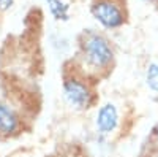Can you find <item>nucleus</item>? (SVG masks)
Returning <instances> with one entry per match:
<instances>
[{"mask_svg":"<svg viewBox=\"0 0 158 157\" xmlns=\"http://www.w3.org/2000/svg\"><path fill=\"white\" fill-rule=\"evenodd\" d=\"M142 2H147V3H152V2H156V0H142Z\"/></svg>","mask_w":158,"mask_h":157,"instance_id":"9d476101","label":"nucleus"},{"mask_svg":"<svg viewBox=\"0 0 158 157\" xmlns=\"http://www.w3.org/2000/svg\"><path fill=\"white\" fill-rule=\"evenodd\" d=\"M146 84L153 94L158 95V63L152 62L147 65L146 70Z\"/></svg>","mask_w":158,"mask_h":157,"instance_id":"0eeeda50","label":"nucleus"},{"mask_svg":"<svg viewBox=\"0 0 158 157\" xmlns=\"http://www.w3.org/2000/svg\"><path fill=\"white\" fill-rule=\"evenodd\" d=\"M118 121H120V116H118V110L115 105L111 102L103 103L97 113V117H95V125H97L98 133L111 135L118 127Z\"/></svg>","mask_w":158,"mask_h":157,"instance_id":"39448f33","label":"nucleus"},{"mask_svg":"<svg viewBox=\"0 0 158 157\" xmlns=\"http://www.w3.org/2000/svg\"><path fill=\"white\" fill-rule=\"evenodd\" d=\"M90 15L108 30L120 29L128 18L123 0H92Z\"/></svg>","mask_w":158,"mask_h":157,"instance_id":"7ed1b4c3","label":"nucleus"},{"mask_svg":"<svg viewBox=\"0 0 158 157\" xmlns=\"http://www.w3.org/2000/svg\"><path fill=\"white\" fill-rule=\"evenodd\" d=\"M71 72L63 73L62 83V97L63 102L68 105L73 111H85L95 103V92L92 87L89 76L84 75L73 63Z\"/></svg>","mask_w":158,"mask_h":157,"instance_id":"f03ea898","label":"nucleus"},{"mask_svg":"<svg viewBox=\"0 0 158 157\" xmlns=\"http://www.w3.org/2000/svg\"><path fill=\"white\" fill-rule=\"evenodd\" d=\"M114 48L111 41L100 32L87 30L79 37V52L76 67L84 75H100L112 70L114 65Z\"/></svg>","mask_w":158,"mask_h":157,"instance_id":"f257e3e1","label":"nucleus"},{"mask_svg":"<svg viewBox=\"0 0 158 157\" xmlns=\"http://www.w3.org/2000/svg\"><path fill=\"white\" fill-rule=\"evenodd\" d=\"M46 5L56 21L60 22L70 21V5L67 2H63V0H46Z\"/></svg>","mask_w":158,"mask_h":157,"instance_id":"423d86ee","label":"nucleus"},{"mask_svg":"<svg viewBox=\"0 0 158 157\" xmlns=\"http://www.w3.org/2000/svg\"><path fill=\"white\" fill-rule=\"evenodd\" d=\"M153 133H155V137H156V140H158V125L155 127V130H153Z\"/></svg>","mask_w":158,"mask_h":157,"instance_id":"1a4fd4ad","label":"nucleus"},{"mask_svg":"<svg viewBox=\"0 0 158 157\" xmlns=\"http://www.w3.org/2000/svg\"><path fill=\"white\" fill-rule=\"evenodd\" d=\"M24 129V119L19 111L5 100H0V138L8 140L18 137Z\"/></svg>","mask_w":158,"mask_h":157,"instance_id":"20e7f679","label":"nucleus"},{"mask_svg":"<svg viewBox=\"0 0 158 157\" xmlns=\"http://www.w3.org/2000/svg\"><path fill=\"white\" fill-rule=\"evenodd\" d=\"M15 5V0H0V11H8Z\"/></svg>","mask_w":158,"mask_h":157,"instance_id":"6e6552de","label":"nucleus"}]
</instances>
